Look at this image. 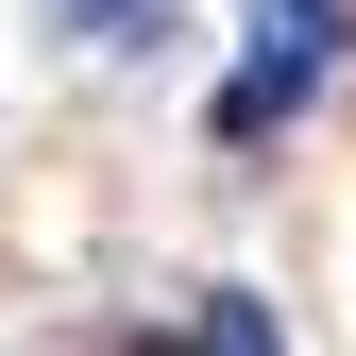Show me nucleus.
Wrapping results in <instances>:
<instances>
[{
    "mask_svg": "<svg viewBox=\"0 0 356 356\" xmlns=\"http://www.w3.org/2000/svg\"><path fill=\"white\" fill-rule=\"evenodd\" d=\"M289 102H305V68H289V51H254L238 85H220V153H254V136H289Z\"/></svg>",
    "mask_w": 356,
    "mask_h": 356,
    "instance_id": "f257e3e1",
    "label": "nucleus"
}]
</instances>
